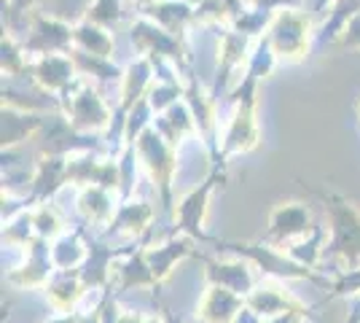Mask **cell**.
<instances>
[{"label": "cell", "mask_w": 360, "mask_h": 323, "mask_svg": "<svg viewBox=\"0 0 360 323\" xmlns=\"http://www.w3.org/2000/svg\"><path fill=\"white\" fill-rule=\"evenodd\" d=\"M258 78L242 73L237 87L231 89V116L226 122L218 143L215 165L224 167L231 156L250 154L261 143V127H258Z\"/></svg>", "instance_id": "1"}, {"label": "cell", "mask_w": 360, "mask_h": 323, "mask_svg": "<svg viewBox=\"0 0 360 323\" xmlns=\"http://www.w3.org/2000/svg\"><path fill=\"white\" fill-rule=\"evenodd\" d=\"M264 41L271 46L280 65H299L309 57V49L317 41L315 16L299 6H283L271 14Z\"/></svg>", "instance_id": "2"}, {"label": "cell", "mask_w": 360, "mask_h": 323, "mask_svg": "<svg viewBox=\"0 0 360 323\" xmlns=\"http://www.w3.org/2000/svg\"><path fill=\"white\" fill-rule=\"evenodd\" d=\"M328 218V243H326V259H339L349 267H360V210L352 200H347L339 191L317 189L315 191Z\"/></svg>", "instance_id": "3"}, {"label": "cell", "mask_w": 360, "mask_h": 323, "mask_svg": "<svg viewBox=\"0 0 360 323\" xmlns=\"http://www.w3.org/2000/svg\"><path fill=\"white\" fill-rule=\"evenodd\" d=\"M215 246L226 251V253H231V256L248 259L261 272V277H271V280H312V283H320L328 291V277H323L317 270H309V267L299 264L285 248L274 246V243H266V240H255V243H221V240H215Z\"/></svg>", "instance_id": "4"}, {"label": "cell", "mask_w": 360, "mask_h": 323, "mask_svg": "<svg viewBox=\"0 0 360 323\" xmlns=\"http://www.w3.org/2000/svg\"><path fill=\"white\" fill-rule=\"evenodd\" d=\"M135 146L137 162L146 167L148 178L153 181V189L162 200V208L172 215L175 210V172H178V148L165 140V135L150 124L140 132V138L132 143Z\"/></svg>", "instance_id": "5"}, {"label": "cell", "mask_w": 360, "mask_h": 323, "mask_svg": "<svg viewBox=\"0 0 360 323\" xmlns=\"http://www.w3.org/2000/svg\"><path fill=\"white\" fill-rule=\"evenodd\" d=\"M60 113L73 129L84 132V135L110 132L113 116H116V110L105 100L103 89L84 76L60 97Z\"/></svg>", "instance_id": "6"}, {"label": "cell", "mask_w": 360, "mask_h": 323, "mask_svg": "<svg viewBox=\"0 0 360 323\" xmlns=\"http://www.w3.org/2000/svg\"><path fill=\"white\" fill-rule=\"evenodd\" d=\"M226 181V172L221 165H215L212 172L202 181L199 186H194L180 202H175L172 210V234H186L196 243H212L210 234L205 232V221H207V210H210V200L215 194L218 184Z\"/></svg>", "instance_id": "7"}, {"label": "cell", "mask_w": 360, "mask_h": 323, "mask_svg": "<svg viewBox=\"0 0 360 323\" xmlns=\"http://www.w3.org/2000/svg\"><path fill=\"white\" fill-rule=\"evenodd\" d=\"M129 41L135 46L137 57H150V60H172L186 70L188 62V41H183L178 35L167 32L165 27H159L153 19L146 14H137L132 27H129Z\"/></svg>", "instance_id": "8"}, {"label": "cell", "mask_w": 360, "mask_h": 323, "mask_svg": "<svg viewBox=\"0 0 360 323\" xmlns=\"http://www.w3.org/2000/svg\"><path fill=\"white\" fill-rule=\"evenodd\" d=\"M27 35L22 38L25 51L30 60L46 57V54H70L73 51V25L60 16L35 11L27 22Z\"/></svg>", "instance_id": "9"}, {"label": "cell", "mask_w": 360, "mask_h": 323, "mask_svg": "<svg viewBox=\"0 0 360 323\" xmlns=\"http://www.w3.org/2000/svg\"><path fill=\"white\" fill-rule=\"evenodd\" d=\"M315 221H312V210L304 202H280L274 205L269 213V224H266V243H274L280 248H288L296 240H304L307 234L315 232Z\"/></svg>", "instance_id": "10"}, {"label": "cell", "mask_w": 360, "mask_h": 323, "mask_svg": "<svg viewBox=\"0 0 360 323\" xmlns=\"http://www.w3.org/2000/svg\"><path fill=\"white\" fill-rule=\"evenodd\" d=\"M54 272H57V267L51 262V243L44 237H35L30 246L25 248V262L14 267L6 275V280L16 289H27V291L41 289L44 291Z\"/></svg>", "instance_id": "11"}, {"label": "cell", "mask_w": 360, "mask_h": 323, "mask_svg": "<svg viewBox=\"0 0 360 323\" xmlns=\"http://www.w3.org/2000/svg\"><path fill=\"white\" fill-rule=\"evenodd\" d=\"M205 283L229 289V291L240 293V296H248L261 283V272L242 256L205 259Z\"/></svg>", "instance_id": "12"}, {"label": "cell", "mask_w": 360, "mask_h": 323, "mask_svg": "<svg viewBox=\"0 0 360 323\" xmlns=\"http://www.w3.org/2000/svg\"><path fill=\"white\" fill-rule=\"evenodd\" d=\"M27 78L32 84H38L44 92L62 97L81 78V73H78L70 54H46V57L30 62V76Z\"/></svg>", "instance_id": "13"}, {"label": "cell", "mask_w": 360, "mask_h": 323, "mask_svg": "<svg viewBox=\"0 0 360 323\" xmlns=\"http://www.w3.org/2000/svg\"><path fill=\"white\" fill-rule=\"evenodd\" d=\"M121 205V197L110 189L103 186H86L78 189V200H75V210L81 215L84 224L97 227V229H108L116 218V210Z\"/></svg>", "instance_id": "14"}, {"label": "cell", "mask_w": 360, "mask_h": 323, "mask_svg": "<svg viewBox=\"0 0 360 323\" xmlns=\"http://www.w3.org/2000/svg\"><path fill=\"white\" fill-rule=\"evenodd\" d=\"M283 280H271V277H261V283L255 286L253 291L245 296V305L258 312L264 321L274 318V315H283L288 310H304L307 305L299 302L293 293L280 286Z\"/></svg>", "instance_id": "15"}, {"label": "cell", "mask_w": 360, "mask_h": 323, "mask_svg": "<svg viewBox=\"0 0 360 323\" xmlns=\"http://www.w3.org/2000/svg\"><path fill=\"white\" fill-rule=\"evenodd\" d=\"M194 246L196 240L186 237V234H169L162 246H146V259H148L150 272H153L159 286L175 272V267L180 262H186L188 256H196Z\"/></svg>", "instance_id": "16"}, {"label": "cell", "mask_w": 360, "mask_h": 323, "mask_svg": "<svg viewBox=\"0 0 360 323\" xmlns=\"http://www.w3.org/2000/svg\"><path fill=\"white\" fill-rule=\"evenodd\" d=\"M245 308V296L221 289V286H205L202 299L196 305V321L199 323H234Z\"/></svg>", "instance_id": "17"}, {"label": "cell", "mask_w": 360, "mask_h": 323, "mask_svg": "<svg viewBox=\"0 0 360 323\" xmlns=\"http://www.w3.org/2000/svg\"><path fill=\"white\" fill-rule=\"evenodd\" d=\"M153 205L146 200H127L119 205V210H116V218H113V224L105 229V237L110 234H116V237H127V240H140V237H146L150 232V224H153Z\"/></svg>", "instance_id": "18"}, {"label": "cell", "mask_w": 360, "mask_h": 323, "mask_svg": "<svg viewBox=\"0 0 360 323\" xmlns=\"http://www.w3.org/2000/svg\"><path fill=\"white\" fill-rule=\"evenodd\" d=\"M140 14H146L159 27H165L167 32L178 35L183 41H188V27L196 25V8L188 0H156Z\"/></svg>", "instance_id": "19"}, {"label": "cell", "mask_w": 360, "mask_h": 323, "mask_svg": "<svg viewBox=\"0 0 360 323\" xmlns=\"http://www.w3.org/2000/svg\"><path fill=\"white\" fill-rule=\"evenodd\" d=\"M46 302L54 312H75L78 302L84 299L86 286L81 280V270H57L46 283Z\"/></svg>", "instance_id": "20"}, {"label": "cell", "mask_w": 360, "mask_h": 323, "mask_svg": "<svg viewBox=\"0 0 360 323\" xmlns=\"http://www.w3.org/2000/svg\"><path fill=\"white\" fill-rule=\"evenodd\" d=\"M62 186H68V156H41L35 162L30 186V202H49Z\"/></svg>", "instance_id": "21"}, {"label": "cell", "mask_w": 360, "mask_h": 323, "mask_svg": "<svg viewBox=\"0 0 360 323\" xmlns=\"http://www.w3.org/2000/svg\"><path fill=\"white\" fill-rule=\"evenodd\" d=\"M44 124V113H30V110L3 106V151H14L16 146H22L25 140L38 138Z\"/></svg>", "instance_id": "22"}, {"label": "cell", "mask_w": 360, "mask_h": 323, "mask_svg": "<svg viewBox=\"0 0 360 323\" xmlns=\"http://www.w3.org/2000/svg\"><path fill=\"white\" fill-rule=\"evenodd\" d=\"M113 280L119 293L132 291V289H159L156 277L150 272V264L146 259V246H135L113 270Z\"/></svg>", "instance_id": "23"}, {"label": "cell", "mask_w": 360, "mask_h": 323, "mask_svg": "<svg viewBox=\"0 0 360 323\" xmlns=\"http://www.w3.org/2000/svg\"><path fill=\"white\" fill-rule=\"evenodd\" d=\"M153 127H156V129L165 135V140H169L178 151L186 140L199 138V127H196L194 113H191V108H188L186 100H180V103H175L169 110L159 113V116L153 119Z\"/></svg>", "instance_id": "24"}, {"label": "cell", "mask_w": 360, "mask_h": 323, "mask_svg": "<svg viewBox=\"0 0 360 323\" xmlns=\"http://www.w3.org/2000/svg\"><path fill=\"white\" fill-rule=\"evenodd\" d=\"M73 49L91 54V57H113L116 38H113V30L94 25L89 19H81L73 25Z\"/></svg>", "instance_id": "25"}, {"label": "cell", "mask_w": 360, "mask_h": 323, "mask_svg": "<svg viewBox=\"0 0 360 323\" xmlns=\"http://www.w3.org/2000/svg\"><path fill=\"white\" fill-rule=\"evenodd\" d=\"M89 256V243H84V229L75 227L51 240V262L57 270H81Z\"/></svg>", "instance_id": "26"}, {"label": "cell", "mask_w": 360, "mask_h": 323, "mask_svg": "<svg viewBox=\"0 0 360 323\" xmlns=\"http://www.w3.org/2000/svg\"><path fill=\"white\" fill-rule=\"evenodd\" d=\"M70 57H73L78 73L86 78V81H91V84H97V87L121 84V78H124V68H119L113 62V57H91V54L78 51V49L70 51Z\"/></svg>", "instance_id": "27"}, {"label": "cell", "mask_w": 360, "mask_h": 323, "mask_svg": "<svg viewBox=\"0 0 360 323\" xmlns=\"http://www.w3.org/2000/svg\"><path fill=\"white\" fill-rule=\"evenodd\" d=\"M326 243H328V232H326V227H315L312 234H307L304 240L290 243L285 251L299 264H304V267L320 270V264L326 262Z\"/></svg>", "instance_id": "28"}, {"label": "cell", "mask_w": 360, "mask_h": 323, "mask_svg": "<svg viewBox=\"0 0 360 323\" xmlns=\"http://www.w3.org/2000/svg\"><path fill=\"white\" fill-rule=\"evenodd\" d=\"M32 213V229H35V237H44V240H57L60 234L70 229L62 210L54 205V202H38L30 210Z\"/></svg>", "instance_id": "29"}, {"label": "cell", "mask_w": 360, "mask_h": 323, "mask_svg": "<svg viewBox=\"0 0 360 323\" xmlns=\"http://www.w3.org/2000/svg\"><path fill=\"white\" fill-rule=\"evenodd\" d=\"M3 78H25L30 76V54L25 51L22 38L11 30H3Z\"/></svg>", "instance_id": "30"}, {"label": "cell", "mask_w": 360, "mask_h": 323, "mask_svg": "<svg viewBox=\"0 0 360 323\" xmlns=\"http://www.w3.org/2000/svg\"><path fill=\"white\" fill-rule=\"evenodd\" d=\"M183 94H186V81H165V78H156L148 92V103H150V108H153V113L159 116V113L169 110L175 103H180Z\"/></svg>", "instance_id": "31"}, {"label": "cell", "mask_w": 360, "mask_h": 323, "mask_svg": "<svg viewBox=\"0 0 360 323\" xmlns=\"http://www.w3.org/2000/svg\"><path fill=\"white\" fill-rule=\"evenodd\" d=\"M124 16H127V11H124L121 0H91L84 19H89L94 25H103L108 30H116L124 22Z\"/></svg>", "instance_id": "32"}, {"label": "cell", "mask_w": 360, "mask_h": 323, "mask_svg": "<svg viewBox=\"0 0 360 323\" xmlns=\"http://www.w3.org/2000/svg\"><path fill=\"white\" fill-rule=\"evenodd\" d=\"M30 210H25V213H19L16 218H11L8 224H3V243H6L8 248H22V251H25V248L35 240Z\"/></svg>", "instance_id": "33"}, {"label": "cell", "mask_w": 360, "mask_h": 323, "mask_svg": "<svg viewBox=\"0 0 360 323\" xmlns=\"http://www.w3.org/2000/svg\"><path fill=\"white\" fill-rule=\"evenodd\" d=\"M41 0H3V16H6V30L14 35L27 30V22L35 14Z\"/></svg>", "instance_id": "34"}, {"label": "cell", "mask_w": 360, "mask_h": 323, "mask_svg": "<svg viewBox=\"0 0 360 323\" xmlns=\"http://www.w3.org/2000/svg\"><path fill=\"white\" fill-rule=\"evenodd\" d=\"M328 299H358L360 296V267L336 272L328 286Z\"/></svg>", "instance_id": "35"}, {"label": "cell", "mask_w": 360, "mask_h": 323, "mask_svg": "<svg viewBox=\"0 0 360 323\" xmlns=\"http://www.w3.org/2000/svg\"><path fill=\"white\" fill-rule=\"evenodd\" d=\"M336 44H339L342 49H347V51H358L360 54V14H355L349 22H347Z\"/></svg>", "instance_id": "36"}, {"label": "cell", "mask_w": 360, "mask_h": 323, "mask_svg": "<svg viewBox=\"0 0 360 323\" xmlns=\"http://www.w3.org/2000/svg\"><path fill=\"white\" fill-rule=\"evenodd\" d=\"M312 312V308H304V310H288L283 315H274V318H266L264 323H304L307 315Z\"/></svg>", "instance_id": "37"}, {"label": "cell", "mask_w": 360, "mask_h": 323, "mask_svg": "<svg viewBox=\"0 0 360 323\" xmlns=\"http://www.w3.org/2000/svg\"><path fill=\"white\" fill-rule=\"evenodd\" d=\"M119 323H146V315L137 310H121Z\"/></svg>", "instance_id": "38"}, {"label": "cell", "mask_w": 360, "mask_h": 323, "mask_svg": "<svg viewBox=\"0 0 360 323\" xmlns=\"http://www.w3.org/2000/svg\"><path fill=\"white\" fill-rule=\"evenodd\" d=\"M234 323H264V318H261L258 312H253V310H250L248 305H245V308H242V312L237 315V321H234Z\"/></svg>", "instance_id": "39"}, {"label": "cell", "mask_w": 360, "mask_h": 323, "mask_svg": "<svg viewBox=\"0 0 360 323\" xmlns=\"http://www.w3.org/2000/svg\"><path fill=\"white\" fill-rule=\"evenodd\" d=\"M78 321V312H57V315H51L46 323H75Z\"/></svg>", "instance_id": "40"}, {"label": "cell", "mask_w": 360, "mask_h": 323, "mask_svg": "<svg viewBox=\"0 0 360 323\" xmlns=\"http://www.w3.org/2000/svg\"><path fill=\"white\" fill-rule=\"evenodd\" d=\"M146 323H165L159 315H146Z\"/></svg>", "instance_id": "41"}, {"label": "cell", "mask_w": 360, "mask_h": 323, "mask_svg": "<svg viewBox=\"0 0 360 323\" xmlns=\"http://www.w3.org/2000/svg\"><path fill=\"white\" fill-rule=\"evenodd\" d=\"M288 3H290V6H299L301 0H288Z\"/></svg>", "instance_id": "42"}, {"label": "cell", "mask_w": 360, "mask_h": 323, "mask_svg": "<svg viewBox=\"0 0 360 323\" xmlns=\"http://www.w3.org/2000/svg\"><path fill=\"white\" fill-rule=\"evenodd\" d=\"M358 116H360V100H358Z\"/></svg>", "instance_id": "43"}]
</instances>
